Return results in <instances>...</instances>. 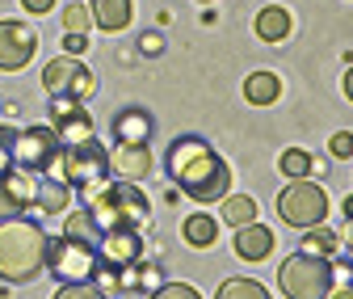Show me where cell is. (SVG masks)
Masks as SVG:
<instances>
[{"instance_id": "obj_5", "label": "cell", "mask_w": 353, "mask_h": 299, "mask_svg": "<svg viewBox=\"0 0 353 299\" xmlns=\"http://www.w3.org/2000/svg\"><path fill=\"white\" fill-rule=\"evenodd\" d=\"M278 287L286 299H324L336 287V266L328 258H312V253H294L278 266Z\"/></svg>"}, {"instance_id": "obj_10", "label": "cell", "mask_w": 353, "mask_h": 299, "mask_svg": "<svg viewBox=\"0 0 353 299\" xmlns=\"http://www.w3.org/2000/svg\"><path fill=\"white\" fill-rule=\"evenodd\" d=\"M38 51V34L21 21H0V72H21Z\"/></svg>"}, {"instance_id": "obj_28", "label": "cell", "mask_w": 353, "mask_h": 299, "mask_svg": "<svg viewBox=\"0 0 353 299\" xmlns=\"http://www.w3.org/2000/svg\"><path fill=\"white\" fill-rule=\"evenodd\" d=\"M88 26H93L88 5H68V9H63V30H68V34H88Z\"/></svg>"}, {"instance_id": "obj_26", "label": "cell", "mask_w": 353, "mask_h": 299, "mask_svg": "<svg viewBox=\"0 0 353 299\" xmlns=\"http://www.w3.org/2000/svg\"><path fill=\"white\" fill-rule=\"evenodd\" d=\"M63 236H72V240H88V244H97L101 228L93 224V215H88V211H72V215H68V224H63Z\"/></svg>"}, {"instance_id": "obj_9", "label": "cell", "mask_w": 353, "mask_h": 299, "mask_svg": "<svg viewBox=\"0 0 353 299\" xmlns=\"http://www.w3.org/2000/svg\"><path fill=\"white\" fill-rule=\"evenodd\" d=\"M34 202H38V173L9 164L5 173H0V220H17V215H26Z\"/></svg>"}, {"instance_id": "obj_2", "label": "cell", "mask_w": 353, "mask_h": 299, "mask_svg": "<svg viewBox=\"0 0 353 299\" xmlns=\"http://www.w3.org/2000/svg\"><path fill=\"white\" fill-rule=\"evenodd\" d=\"M47 232L34 220H0V278L5 282H30L47 270Z\"/></svg>"}, {"instance_id": "obj_19", "label": "cell", "mask_w": 353, "mask_h": 299, "mask_svg": "<svg viewBox=\"0 0 353 299\" xmlns=\"http://www.w3.org/2000/svg\"><path fill=\"white\" fill-rule=\"evenodd\" d=\"M290 13L282 9V5H265L261 13H256V38L261 42H282V38H290Z\"/></svg>"}, {"instance_id": "obj_21", "label": "cell", "mask_w": 353, "mask_h": 299, "mask_svg": "<svg viewBox=\"0 0 353 299\" xmlns=\"http://www.w3.org/2000/svg\"><path fill=\"white\" fill-rule=\"evenodd\" d=\"M55 135H59V144H63V148L93 139V118H88V110L80 106V110H72L68 118H59V122H55Z\"/></svg>"}, {"instance_id": "obj_36", "label": "cell", "mask_w": 353, "mask_h": 299, "mask_svg": "<svg viewBox=\"0 0 353 299\" xmlns=\"http://www.w3.org/2000/svg\"><path fill=\"white\" fill-rule=\"evenodd\" d=\"M139 51H143V55H160V51H164V38H160L156 30L143 34V38H139Z\"/></svg>"}, {"instance_id": "obj_4", "label": "cell", "mask_w": 353, "mask_h": 299, "mask_svg": "<svg viewBox=\"0 0 353 299\" xmlns=\"http://www.w3.org/2000/svg\"><path fill=\"white\" fill-rule=\"evenodd\" d=\"M47 177H59L68 186L80 190V198L97 194L105 182H110V152L97 144V139H84V144H72L55 156V164L47 168Z\"/></svg>"}, {"instance_id": "obj_29", "label": "cell", "mask_w": 353, "mask_h": 299, "mask_svg": "<svg viewBox=\"0 0 353 299\" xmlns=\"http://www.w3.org/2000/svg\"><path fill=\"white\" fill-rule=\"evenodd\" d=\"M152 299H202L190 282H160L156 291H152Z\"/></svg>"}, {"instance_id": "obj_23", "label": "cell", "mask_w": 353, "mask_h": 299, "mask_svg": "<svg viewBox=\"0 0 353 299\" xmlns=\"http://www.w3.org/2000/svg\"><path fill=\"white\" fill-rule=\"evenodd\" d=\"M341 249V236L328 232V224H316V228H307L303 236V249L299 253H312V258H332V253Z\"/></svg>"}, {"instance_id": "obj_24", "label": "cell", "mask_w": 353, "mask_h": 299, "mask_svg": "<svg viewBox=\"0 0 353 299\" xmlns=\"http://www.w3.org/2000/svg\"><path fill=\"white\" fill-rule=\"evenodd\" d=\"M278 168L286 173V182H299V177H307V173H316V160L307 156L303 148H286V152L278 156Z\"/></svg>"}, {"instance_id": "obj_17", "label": "cell", "mask_w": 353, "mask_h": 299, "mask_svg": "<svg viewBox=\"0 0 353 299\" xmlns=\"http://www.w3.org/2000/svg\"><path fill=\"white\" fill-rule=\"evenodd\" d=\"M68 202H72V186L68 182H59V177H47L42 173L38 177V211L42 215H59V211H68Z\"/></svg>"}, {"instance_id": "obj_30", "label": "cell", "mask_w": 353, "mask_h": 299, "mask_svg": "<svg viewBox=\"0 0 353 299\" xmlns=\"http://www.w3.org/2000/svg\"><path fill=\"white\" fill-rule=\"evenodd\" d=\"M160 282H164V270H160V266H143V262L135 266V287H139V291H148V295H152Z\"/></svg>"}, {"instance_id": "obj_12", "label": "cell", "mask_w": 353, "mask_h": 299, "mask_svg": "<svg viewBox=\"0 0 353 299\" xmlns=\"http://www.w3.org/2000/svg\"><path fill=\"white\" fill-rule=\"evenodd\" d=\"M152 168H156V160H152V148L148 144H118L110 152V177L114 182H135L139 186Z\"/></svg>"}, {"instance_id": "obj_38", "label": "cell", "mask_w": 353, "mask_h": 299, "mask_svg": "<svg viewBox=\"0 0 353 299\" xmlns=\"http://www.w3.org/2000/svg\"><path fill=\"white\" fill-rule=\"evenodd\" d=\"M324 299H353V282H345V287H332Z\"/></svg>"}, {"instance_id": "obj_16", "label": "cell", "mask_w": 353, "mask_h": 299, "mask_svg": "<svg viewBox=\"0 0 353 299\" xmlns=\"http://www.w3.org/2000/svg\"><path fill=\"white\" fill-rule=\"evenodd\" d=\"M93 26L105 30V34H122L135 17V0H93Z\"/></svg>"}, {"instance_id": "obj_13", "label": "cell", "mask_w": 353, "mask_h": 299, "mask_svg": "<svg viewBox=\"0 0 353 299\" xmlns=\"http://www.w3.org/2000/svg\"><path fill=\"white\" fill-rule=\"evenodd\" d=\"M110 126H114V139L118 144H148L152 131H156V118L143 106H122Z\"/></svg>"}, {"instance_id": "obj_20", "label": "cell", "mask_w": 353, "mask_h": 299, "mask_svg": "<svg viewBox=\"0 0 353 299\" xmlns=\"http://www.w3.org/2000/svg\"><path fill=\"white\" fill-rule=\"evenodd\" d=\"M181 236H185V244H194V249H210V244L219 240V220L206 215V211H194V215L181 224Z\"/></svg>"}, {"instance_id": "obj_22", "label": "cell", "mask_w": 353, "mask_h": 299, "mask_svg": "<svg viewBox=\"0 0 353 299\" xmlns=\"http://www.w3.org/2000/svg\"><path fill=\"white\" fill-rule=\"evenodd\" d=\"M219 202H223V224H232V228H244L256 220V198H248V194H223Z\"/></svg>"}, {"instance_id": "obj_3", "label": "cell", "mask_w": 353, "mask_h": 299, "mask_svg": "<svg viewBox=\"0 0 353 299\" xmlns=\"http://www.w3.org/2000/svg\"><path fill=\"white\" fill-rule=\"evenodd\" d=\"M84 211L93 215V224L101 232H118V228H135L143 232L148 220H152V202L148 194L135 186V182H105L97 194H88L84 198Z\"/></svg>"}, {"instance_id": "obj_41", "label": "cell", "mask_w": 353, "mask_h": 299, "mask_svg": "<svg viewBox=\"0 0 353 299\" xmlns=\"http://www.w3.org/2000/svg\"><path fill=\"white\" fill-rule=\"evenodd\" d=\"M349 253H353V228H349Z\"/></svg>"}, {"instance_id": "obj_8", "label": "cell", "mask_w": 353, "mask_h": 299, "mask_svg": "<svg viewBox=\"0 0 353 299\" xmlns=\"http://www.w3.org/2000/svg\"><path fill=\"white\" fill-rule=\"evenodd\" d=\"M59 152H63V144L55 135V126H26V131H17V144H13V164L42 177Z\"/></svg>"}, {"instance_id": "obj_11", "label": "cell", "mask_w": 353, "mask_h": 299, "mask_svg": "<svg viewBox=\"0 0 353 299\" xmlns=\"http://www.w3.org/2000/svg\"><path fill=\"white\" fill-rule=\"evenodd\" d=\"M97 262L101 266H114V270H126L143 262V236L135 228H118V232H101L97 236Z\"/></svg>"}, {"instance_id": "obj_14", "label": "cell", "mask_w": 353, "mask_h": 299, "mask_svg": "<svg viewBox=\"0 0 353 299\" xmlns=\"http://www.w3.org/2000/svg\"><path fill=\"white\" fill-rule=\"evenodd\" d=\"M80 59L76 55H55L47 68H42V89H47L51 97H68L72 93V84H76V76H80Z\"/></svg>"}, {"instance_id": "obj_34", "label": "cell", "mask_w": 353, "mask_h": 299, "mask_svg": "<svg viewBox=\"0 0 353 299\" xmlns=\"http://www.w3.org/2000/svg\"><path fill=\"white\" fill-rule=\"evenodd\" d=\"M84 102H76V97H51V122H59V118H68L72 110H80Z\"/></svg>"}, {"instance_id": "obj_18", "label": "cell", "mask_w": 353, "mask_h": 299, "mask_svg": "<svg viewBox=\"0 0 353 299\" xmlns=\"http://www.w3.org/2000/svg\"><path fill=\"white\" fill-rule=\"evenodd\" d=\"M244 97H248V106H274V102L282 97V80H278L274 72L256 68V72L244 80Z\"/></svg>"}, {"instance_id": "obj_31", "label": "cell", "mask_w": 353, "mask_h": 299, "mask_svg": "<svg viewBox=\"0 0 353 299\" xmlns=\"http://www.w3.org/2000/svg\"><path fill=\"white\" fill-rule=\"evenodd\" d=\"M93 89H97V76L88 72V68H80V76H76V84H72V93H68V97L84 102V97H93Z\"/></svg>"}, {"instance_id": "obj_1", "label": "cell", "mask_w": 353, "mask_h": 299, "mask_svg": "<svg viewBox=\"0 0 353 299\" xmlns=\"http://www.w3.org/2000/svg\"><path fill=\"white\" fill-rule=\"evenodd\" d=\"M164 173L172 177V186L190 194L194 202H219L223 194H232V168L202 135H181L172 139V148L164 152Z\"/></svg>"}, {"instance_id": "obj_6", "label": "cell", "mask_w": 353, "mask_h": 299, "mask_svg": "<svg viewBox=\"0 0 353 299\" xmlns=\"http://www.w3.org/2000/svg\"><path fill=\"white\" fill-rule=\"evenodd\" d=\"M97 244L88 240H72V236H55L47 240V270L59 282H93L97 274Z\"/></svg>"}, {"instance_id": "obj_40", "label": "cell", "mask_w": 353, "mask_h": 299, "mask_svg": "<svg viewBox=\"0 0 353 299\" xmlns=\"http://www.w3.org/2000/svg\"><path fill=\"white\" fill-rule=\"evenodd\" d=\"M345 215H349V224H353V194L345 198Z\"/></svg>"}, {"instance_id": "obj_15", "label": "cell", "mask_w": 353, "mask_h": 299, "mask_svg": "<svg viewBox=\"0 0 353 299\" xmlns=\"http://www.w3.org/2000/svg\"><path fill=\"white\" fill-rule=\"evenodd\" d=\"M236 253L244 262H265L274 253V232L265 228V224H244V228H236Z\"/></svg>"}, {"instance_id": "obj_7", "label": "cell", "mask_w": 353, "mask_h": 299, "mask_svg": "<svg viewBox=\"0 0 353 299\" xmlns=\"http://www.w3.org/2000/svg\"><path fill=\"white\" fill-rule=\"evenodd\" d=\"M278 215L290 228H316V224H324L328 220V194H324V186L307 182V177L290 182L278 194Z\"/></svg>"}, {"instance_id": "obj_35", "label": "cell", "mask_w": 353, "mask_h": 299, "mask_svg": "<svg viewBox=\"0 0 353 299\" xmlns=\"http://www.w3.org/2000/svg\"><path fill=\"white\" fill-rule=\"evenodd\" d=\"M63 51H68V55L88 51V34H63Z\"/></svg>"}, {"instance_id": "obj_33", "label": "cell", "mask_w": 353, "mask_h": 299, "mask_svg": "<svg viewBox=\"0 0 353 299\" xmlns=\"http://www.w3.org/2000/svg\"><path fill=\"white\" fill-rule=\"evenodd\" d=\"M328 152H332L336 160H349V156H353V131H336V135L328 139Z\"/></svg>"}, {"instance_id": "obj_27", "label": "cell", "mask_w": 353, "mask_h": 299, "mask_svg": "<svg viewBox=\"0 0 353 299\" xmlns=\"http://www.w3.org/2000/svg\"><path fill=\"white\" fill-rule=\"evenodd\" d=\"M51 299H110L97 282H63Z\"/></svg>"}, {"instance_id": "obj_39", "label": "cell", "mask_w": 353, "mask_h": 299, "mask_svg": "<svg viewBox=\"0 0 353 299\" xmlns=\"http://www.w3.org/2000/svg\"><path fill=\"white\" fill-rule=\"evenodd\" d=\"M345 97H349V102H353V68H349V72H345Z\"/></svg>"}, {"instance_id": "obj_32", "label": "cell", "mask_w": 353, "mask_h": 299, "mask_svg": "<svg viewBox=\"0 0 353 299\" xmlns=\"http://www.w3.org/2000/svg\"><path fill=\"white\" fill-rule=\"evenodd\" d=\"M13 144H17V131L13 126H0V173L13 164Z\"/></svg>"}, {"instance_id": "obj_37", "label": "cell", "mask_w": 353, "mask_h": 299, "mask_svg": "<svg viewBox=\"0 0 353 299\" xmlns=\"http://www.w3.org/2000/svg\"><path fill=\"white\" fill-rule=\"evenodd\" d=\"M21 9H26V13H38V17H42V13H51V9H55V0H21Z\"/></svg>"}, {"instance_id": "obj_25", "label": "cell", "mask_w": 353, "mask_h": 299, "mask_svg": "<svg viewBox=\"0 0 353 299\" xmlns=\"http://www.w3.org/2000/svg\"><path fill=\"white\" fill-rule=\"evenodd\" d=\"M214 299H270V291H265L256 278H228Z\"/></svg>"}]
</instances>
